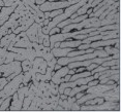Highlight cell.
I'll return each mask as SVG.
<instances>
[{
  "instance_id": "cell-1",
  "label": "cell",
  "mask_w": 121,
  "mask_h": 112,
  "mask_svg": "<svg viewBox=\"0 0 121 112\" xmlns=\"http://www.w3.org/2000/svg\"><path fill=\"white\" fill-rule=\"evenodd\" d=\"M119 102H111V101H104L100 104H93V105H86L81 104L80 110L82 111H112V110H120Z\"/></svg>"
},
{
  "instance_id": "cell-2",
  "label": "cell",
  "mask_w": 121,
  "mask_h": 112,
  "mask_svg": "<svg viewBox=\"0 0 121 112\" xmlns=\"http://www.w3.org/2000/svg\"><path fill=\"white\" fill-rule=\"evenodd\" d=\"M22 80H23V72L18 74L16 77H13L10 81H9L6 85L3 87V89H1V91L3 92L4 98L9 97V96H13L15 94V93L18 91L19 87H20Z\"/></svg>"
},
{
  "instance_id": "cell-3",
  "label": "cell",
  "mask_w": 121,
  "mask_h": 112,
  "mask_svg": "<svg viewBox=\"0 0 121 112\" xmlns=\"http://www.w3.org/2000/svg\"><path fill=\"white\" fill-rule=\"evenodd\" d=\"M71 3L69 1H46L45 3L39 5V9L43 12H52L55 9H61V8H66L70 6Z\"/></svg>"
},
{
  "instance_id": "cell-4",
  "label": "cell",
  "mask_w": 121,
  "mask_h": 112,
  "mask_svg": "<svg viewBox=\"0 0 121 112\" xmlns=\"http://www.w3.org/2000/svg\"><path fill=\"white\" fill-rule=\"evenodd\" d=\"M22 66H21V62L20 61H13L7 64V67L5 71L2 73V77H7L9 75L13 74V73H17V74H20L22 73Z\"/></svg>"
},
{
  "instance_id": "cell-5",
  "label": "cell",
  "mask_w": 121,
  "mask_h": 112,
  "mask_svg": "<svg viewBox=\"0 0 121 112\" xmlns=\"http://www.w3.org/2000/svg\"><path fill=\"white\" fill-rule=\"evenodd\" d=\"M47 68H48V64H47V61H45V60H43V58L36 57V58L34 59L33 63H32V70H33L35 73L45 74Z\"/></svg>"
},
{
  "instance_id": "cell-6",
  "label": "cell",
  "mask_w": 121,
  "mask_h": 112,
  "mask_svg": "<svg viewBox=\"0 0 121 112\" xmlns=\"http://www.w3.org/2000/svg\"><path fill=\"white\" fill-rule=\"evenodd\" d=\"M40 26H42L40 24L33 23L25 31L26 35L28 36V38L30 39V41H31V42H37V40H38V38H37V31H38V28H39Z\"/></svg>"
},
{
  "instance_id": "cell-7",
  "label": "cell",
  "mask_w": 121,
  "mask_h": 112,
  "mask_svg": "<svg viewBox=\"0 0 121 112\" xmlns=\"http://www.w3.org/2000/svg\"><path fill=\"white\" fill-rule=\"evenodd\" d=\"M15 12V7L13 6H3L0 9V26H2L6 21H9L10 15Z\"/></svg>"
},
{
  "instance_id": "cell-8",
  "label": "cell",
  "mask_w": 121,
  "mask_h": 112,
  "mask_svg": "<svg viewBox=\"0 0 121 112\" xmlns=\"http://www.w3.org/2000/svg\"><path fill=\"white\" fill-rule=\"evenodd\" d=\"M73 50L75 48H70V47H54L51 50V51L54 54L55 58H61V57H66L67 54Z\"/></svg>"
},
{
  "instance_id": "cell-9",
  "label": "cell",
  "mask_w": 121,
  "mask_h": 112,
  "mask_svg": "<svg viewBox=\"0 0 121 112\" xmlns=\"http://www.w3.org/2000/svg\"><path fill=\"white\" fill-rule=\"evenodd\" d=\"M16 37L15 33H10V34H6L0 39V47H3L5 50H7L9 45L10 44V42L13 40V38Z\"/></svg>"
},
{
  "instance_id": "cell-10",
  "label": "cell",
  "mask_w": 121,
  "mask_h": 112,
  "mask_svg": "<svg viewBox=\"0 0 121 112\" xmlns=\"http://www.w3.org/2000/svg\"><path fill=\"white\" fill-rule=\"evenodd\" d=\"M33 73H34V71L32 70V68L30 70L23 73V80H22V83H23L24 85H27V84L31 81V77H32V74H33Z\"/></svg>"
},
{
  "instance_id": "cell-11",
  "label": "cell",
  "mask_w": 121,
  "mask_h": 112,
  "mask_svg": "<svg viewBox=\"0 0 121 112\" xmlns=\"http://www.w3.org/2000/svg\"><path fill=\"white\" fill-rule=\"evenodd\" d=\"M12 96H9L3 100V102L1 103L0 105V111H5V110H9V107L10 105V102H12Z\"/></svg>"
},
{
  "instance_id": "cell-12",
  "label": "cell",
  "mask_w": 121,
  "mask_h": 112,
  "mask_svg": "<svg viewBox=\"0 0 121 112\" xmlns=\"http://www.w3.org/2000/svg\"><path fill=\"white\" fill-rule=\"evenodd\" d=\"M21 66H22V71L26 72V71H28L32 68V63L30 62L28 59H25L24 61L21 62Z\"/></svg>"
},
{
  "instance_id": "cell-13",
  "label": "cell",
  "mask_w": 121,
  "mask_h": 112,
  "mask_svg": "<svg viewBox=\"0 0 121 112\" xmlns=\"http://www.w3.org/2000/svg\"><path fill=\"white\" fill-rule=\"evenodd\" d=\"M32 99H33V97L32 96H26L25 98H24L23 100V106H22V110H28V107L30 105V103H31Z\"/></svg>"
},
{
  "instance_id": "cell-14",
  "label": "cell",
  "mask_w": 121,
  "mask_h": 112,
  "mask_svg": "<svg viewBox=\"0 0 121 112\" xmlns=\"http://www.w3.org/2000/svg\"><path fill=\"white\" fill-rule=\"evenodd\" d=\"M104 50L106 51L107 54H108V56H112V54H114L120 53V50H117V48H115L113 45H108V46H104Z\"/></svg>"
},
{
  "instance_id": "cell-15",
  "label": "cell",
  "mask_w": 121,
  "mask_h": 112,
  "mask_svg": "<svg viewBox=\"0 0 121 112\" xmlns=\"http://www.w3.org/2000/svg\"><path fill=\"white\" fill-rule=\"evenodd\" d=\"M16 54H17L13 53V51L7 50L6 54H5V61H4L5 64H9V63L13 62V61H15V57H16Z\"/></svg>"
},
{
  "instance_id": "cell-16",
  "label": "cell",
  "mask_w": 121,
  "mask_h": 112,
  "mask_svg": "<svg viewBox=\"0 0 121 112\" xmlns=\"http://www.w3.org/2000/svg\"><path fill=\"white\" fill-rule=\"evenodd\" d=\"M69 24H73V19L68 18V19H66V20H64V21L60 22V23H59L56 27H58V28H60V29H62L63 27H65L66 25H69Z\"/></svg>"
},
{
  "instance_id": "cell-17",
  "label": "cell",
  "mask_w": 121,
  "mask_h": 112,
  "mask_svg": "<svg viewBox=\"0 0 121 112\" xmlns=\"http://www.w3.org/2000/svg\"><path fill=\"white\" fill-rule=\"evenodd\" d=\"M25 9H26V6H25V5H24V3H23V2L21 1V3L19 4L18 6H17V7H16V8H15V12H16V13H19V15H20V13H21V12H24V10H25Z\"/></svg>"
},
{
  "instance_id": "cell-18",
  "label": "cell",
  "mask_w": 121,
  "mask_h": 112,
  "mask_svg": "<svg viewBox=\"0 0 121 112\" xmlns=\"http://www.w3.org/2000/svg\"><path fill=\"white\" fill-rule=\"evenodd\" d=\"M88 17H89V15H88L87 13H85V15H78L77 18L73 19V24H75V23H80V22L84 21L85 19H87Z\"/></svg>"
},
{
  "instance_id": "cell-19",
  "label": "cell",
  "mask_w": 121,
  "mask_h": 112,
  "mask_svg": "<svg viewBox=\"0 0 121 112\" xmlns=\"http://www.w3.org/2000/svg\"><path fill=\"white\" fill-rule=\"evenodd\" d=\"M54 58H55V57H54V54H52V51H48V53L43 54V59L45 60V61H47V62L51 61V60L54 59Z\"/></svg>"
},
{
  "instance_id": "cell-20",
  "label": "cell",
  "mask_w": 121,
  "mask_h": 112,
  "mask_svg": "<svg viewBox=\"0 0 121 112\" xmlns=\"http://www.w3.org/2000/svg\"><path fill=\"white\" fill-rule=\"evenodd\" d=\"M104 101H111V102H119L120 101V98H117V97H108V96H106V97H104Z\"/></svg>"
},
{
  "instance_id": "cell-21",
  "label": "cell",
  "mask_w": 121,
  "mask_h": 112,
  "mask_svg": "<svg viewBox=\"0 0 121 112\" xmlns=\"http://www.w3.org/2000/svg\"><path fill=\"white\" fill-rule=\"evenodd\" d=\"M43 46H50V36L48 34L45 35V38H43Z\"/></svg>"
},
{
  "instance_id": "cell-22",
  "label": "cell",
  "mask_w": 121,
  "mask_h": 112,
  "mask_svg": "<svg viewBox=\"0 0 121 112\" xmlns=\"http://www.w3.org/2000/svg\"><path fill=\"white\" fill-rule=\"evenodd\" d=\"M60 32H61V29L58 28V27H54V28H52L50 30V32H49V35H54V34L60 33Z\"/></svg>"
},
{
  "instance_id": "cell-23",
  "label": "cell",
  "mask_w": 121,
  "mask_h": 112,
  "mask_svg": "<svg viewBox=\"0 0 121 112\" xmlns=\"http://www.w3.org/2000/svg\"><path fill=\"white\" fill-rule=\"evenodd\" d=\"M18 0H3V2H4V6H13V4L17 2Z\"/></svg>"
},
{
  "instance_id": "cell-24",
  "label": "cell",
  "mask_w": 121,
  "mask_h": 112,
  "mask_svg": "<svg viewBox=\"0 0 121 112\" xmlns=\"http://www.w3.org/2000/svg\"><path fill=\"white\" fill-rule=\"evenodd\" d=\"M80 104H78L77 102L71 104V107H70V111H80Z\"/></svg>"
},
{
  "instance_id": "cell-25",
  "label": "cell",
  "mask_w": 121,
  "mask_h": 112,
  "mask_svg": "<svg viewBox=\"0 0 121 112\" xmlns=\"http://www.w3.org/2000/svg\"><path fill=\"white\" fill-rule=\"evenodd\" d=\"M22 2L27 6H32L33 4H35V0H22Z\"/></svg>"
},
{
  "instance_id": "cell-26",
  "label": "cell",
  "mask_w": 121,
  "mask_h": 112,
  "mask_svg": "<svg viewBox=\"0 0 121 112\" xmlns=\"http://www.w3.org/2000/svg\"><path fill=\"white\" fill-rule=\"evenodd\" d=\"M56 63H57V58H54V59H52L51 61L47 62V64H48V67H52V68H54V66L56 65Z\"/></svg>"
},
{
  "instance_id": "cell-27",
  "label": "cell",
  "mask_w": 121,
  "mask_h": 112,
  "mask_svg": "<svg viewBox=\"0 0 121 112\" xmlns=\"http://www.w3.org/2000/svg\"><path fill=\"white\" fill-rule=\"evenodd\" d=\"M99 83V80L98 79H93V80H91V81H89V82L87 83V86L89 87V86H94V85H96V84H98Z\"/></svg>"
},
{
  "instance_id": "cell-28",
  "label": "cell",
  "mask_w": 121,
  "mask_h": 112,
  "mask_svg": "<svg viewBox=\"0 0 121 112\" xmlns=\"http://www.w3.org/2000/svg\"><path fill=\"white\" fill-rule=\"evenodd\" d=\"M86 70V67H78V68H75V72L76 73H79V72H83V71Z\"/></svg>"
},
{
  "instance_id": "cell-29",
  "label": "cell",
  "mask_w": 121,
  "mask_h": 112,
  "mask_svg": "<svg viewBox=\"0 0 121 112\" xmlns=\"http://www.w3.org/2000/svg\"><path fill=\"white\" fill-rule=\"evenodd\" d=\"M70 89H71V87H66V89H64V91H63V94L66 95L67 97H68V95H69V93H70Z\"/></svg>"
},
{
  "instance_id": "cell-30",
  "label": "cell",
  "mask_w": 121,
  "mask_h": 112,
  "mask_svg": "<svg viewBox=\"0 0 121 112\" xmlns=\"http://www.w3.org/2000/svg\"><path fill=\"white\" fill-rule=\"evenodd\" d=\"M52 20V19H45V20L43 21V26H47V25H49V23H50V21Z\"/></svg>"
},
{
  "instance_id": "cell-31",
  "label": "cell",
  "mask_w": 121,
  "mask_h": 112,
  "mask_svg": "<svg viewBox=\"0 0 121 112\" xmlns=\"http://www.w3.org/2000/svg\"><path fill=\"white\" fill-rule=\"evenodd\" d=\"M46 1H48V0H35V4L36 5H42L43 3H45Z\"/></svg>"
},
{
  "instance_id": "cell-32",
  "label": "cell",
  "mask_w": 121,
  "mask_h": 112,
  "mask_svg": "<svg viewBox=\"0 0 121 112\" xmlns=\"http://www.w3.org/2000/svg\"><path fill=\"white\" fill-rule=\"evenodd\" d=\"M62 66H61V65H60V64H58V63H56V65H55V66H54V71H57V70H59L60 69V68H61Z\"/></svg>"
},
{
  "instance_id": "cell-33",
  "label": "cell",
  "mask_w": 121,
  "mask_h": 112,
  "mask_svg": "<svg viewBox=\"0 0 121 112\" xmlns=\"http://www.w3.org/2000/svg\"><path fill=\"white\" fill-rule=\"evenodd\" d=\"M4 61H5V56H0V65L4 64Z\"/></svg>"
},
{
  "instance_id": "cell-34",
  "label": "cell",
  "mask_w": 121,
  "mask_h": 112,
  "mask_svg": "<svg viewBox=\"0 0 121 112\" xmlns=\"http://www.w3.org/2000/svg\"><path fill=\"white\" fill-rule=\"evenodd\" d=\"M114 47L117 48V50H120V41H117L116 43L114 44Z\"/></svg>"
},
{
  "instance_id": "cell-35",
  "label": "cell",
  "mask_w": 121,
  "mask_h": 112,
  "mask_svg": "<svg viewBox=\"0 0 121 112\" xmlns=\"http://www.w3.org/2000/svg\"><path fill=\"white\" fill-rule=\"evenodd\" d=\"M110 69H120V65H113L110 67Z\"/></svg>"
},
{
  "instance_id": "cell-36",
  "label": "cell",
  "mask_w": 121,
  "mask_h": 112,
  "mask_svg": "<svg viewBox=\"0 0 121 112\" xmlns=\"http://www.w3.org/2000/svg\"><path fill=\"white\" fill-rule=\"evenodd\" d=\"M60 99H61V100L67 99V96H66V95H64V94H60Z\"/></svg>"
},
{
  "instance_id": "cell-37",
  "label": "cell",
  "mask_w": 121,
  "mask_h": 112,
  "mask_svg": "<svg viewBox=\"0 0 121 112\" xmlns=\"http://www.w3.org/2000/svg\"><path fill=\"white\" fill-rule=\"evenodd\" d=\"M75 69H69V70H68V74H69V75H73V74H75Z\"/></svg>"
},
{
  "instance_id": "cell-38",
  "label": "cell",
  "mask_w": 121,
  "mask_h": 112,
  "mask_svg": "<svg viewBox=\"0 0 121 112\" xmlns=\"http://www.w3.org/2000/svg\"><path fill=\"white\" fill-rule=\"evenodd\" d=\"M54 47H60V42L58 41V42H55L54 43ZM53 47V48H54Z\"/></svg>"
},
{
  "instance_id": "cell-39",
  "label": "cell",
  "mask_w": 121,
  "mask_h": 112,
  "mask_svg": "<svg viewBox=\"0 0 121 112\" xmlns=\"http://www.w3.org/2000/svg\"><path fill=\"white\" fill-rule=\"evenodd\" d=\"M4 6V2L3 0H0V7H3Z\"/></svg>"
},
{
  "instance_id": "cell-40",
  "label": "cell",
  "mask_w": 121,
  "mask_h": 112,
  "mask_svg": "<svg viewBox=\"0 0 121 112\" xmlns=\"http://www.w3.org/2000/svg\"><path fill=\"white\" fill-rule=\"evenodd\" d=\"M48 1H59V0H48Z\"/></svg>"
},
{
  "instance_id": "cell-41",
  "label": "cell",
  "mask_w": 121,
  "mask_h": 112,
  "mask_svg": "<svg viewBox=\"0 0 121 112\" xmlns=\"http://www.w3.org/2000/svg\"><path fill=\"white\" fill-rule=\"evenodd\" d=\"M59 1H68V0H59Z\"/></svg>"
},
{
  "instance_id": "cell-42",
  "label": "cell",
  "mask_w": 121,
  "mask_h": 112,
  "mask_svg": "<svg viewBox=\"0 0 121 112\" xmlns=\"http://www.w3.org/2000/svg\"><path fill=\"white\" fill-rule=\"evenodd\" d=\"M1 76H2V73H0V77H1Z\"/></svg>"
},
{
  "instance_id": "cell-43",
  "label": "cell",
  "mask_w": 121,
  "mask_h": 112,
  "mask_svg": "<svg viewBox=\"0 0 121 112\" xmlns=\"http://www.w3.org/2000/svg\"><path fill=\"white\" fill-rule=\"evenodd\" d=\"M0 78H1V77H0Z\"/></svg>"
}]
</instances>
